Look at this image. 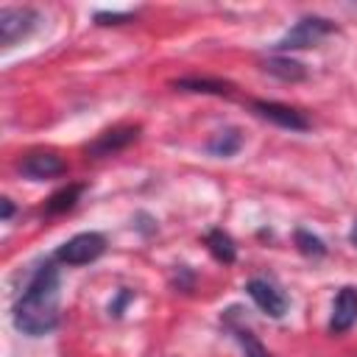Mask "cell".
I'll use <instances>...</instances> for the list:
<instances>
[{
	"instance_id": "obj_21",
	"label": "cell",
	"mask_w": 357,
	"mask_h": 357,
	"mask_svg": "<svg viewBox=\"0 0 357 357\" xmlns=\"http://www.w3.org/2000/svg\"><path fill=\"white\" fill-rule=\"evenodd\" d=\"M349 243L357 248V220H354V223H351V229H349Z\"/></svg>"
},
{
	"instance_id": "obj_8",
	"label": "cell",
	"mask_w": 357,
	"mask_h": 357,
	"mask_svg": "<svg viewBox=\"0 0 357 357\" xmlns=\"http://www.w3.org/2000/svg\"><path fill=\"white\" fill-rule=\"evenodd\" d=\"M67 167L61 162V156H56L53 151H31L22 156L20 162V173L31 181H42V178H53L61 176Z\"/></svg>"
},
{
	"instance_id": "obj_6",
	"label": "cell",
	"mask_w": 357,
	"mask_h": 357,
	"mask_svg": "<svg viewBox=\"0 0 357 357\" xmlns=\"http://www.w3.org/2000/svg\"><path fill=\"white\" fill-rule=\"evenodd\" d=\"M245 293H248V298H251L265 315H271V318H282V315L287 312V296H284L273 282H268V279H259V276L248 279V282H245Z\"/></svg>"
},
{
	"instance_id": "obj_2",
	"label": "cell",
	"mask_w": 357,
	"mask_h": 357,
	"mask_svg": "<svg viewBox=\"0 0 357 357\" xmlns=\"http://www.w3.org/2000/svg\"><path fill=\"white\" fill-rule=\"evenodd\" d=\"M329 33H335V22H329L326 17H301L293 28H287L271 47L276 53H290V50H304V47H315L321 39H326Z\"/></svg>"
},
{
	"instance_id": "obj_17",
	"label": "cell",
	"mask_w": 357,
	"mask_h": 357,
	"mask_svg": "<svg viewBox=\"0 0 357 357\" xmlns=\"http://www.w3.org/2000/svg\"><path fill=\"white\" fill-rule=\"evenodd\" d=\"M134 11H95V22L98 25H120L126 20H131Z\"/></svg>"
},
{
	"instance_id": "obj_14",
	"label": "cell",
	"mask_w": 357,
	"mask_h": 357,
	"mask_svg": "<svg viewBox=\"0 0 357 357\" xmlns=\"http://www.w3.org/2000/svg\"><path fill=\"white\" fill-rule=\"evenodd\" d=\"M84 184H67V187H61V190H56L50 198H47V204H45V212L47 215H64V212H70L75 204H78V198L84 195Z\"/></svg>"
},
{
	"instance_id": "obj_7",
	"label": "cell",
	"mask_w": 357,
	"mask_h": 357,
	"mask_svg": "<svg viewBox=\"0 0 357 357\" xmlns=\"http://www.w3.org/2000/svg\"><path fill=\"white\" fill-rule=\"evenodd\" d=\"M137 137H139V126H114V128L98 134V139L86 148V153L95 156V159L114 156V153L126 151L131 142H137Z\"/></svg>"
},
{
	"instance_id": "obj_10",
	"label": "cell",
	"mask_w": 357,
	"mask_h": 357,
	"mask_svg": "<svg viewBox=\"0 0 357 357\" xmlns=\"http://www.w3.org/2000/svg\"><path fill=\"white\" fill-rule=\"evenodd\" d=\"M262 70L279 81H287V84H296V81H304L307 78V67L284 53H276V56H268L262 61Z\"/></svg>"
},
{
	"instance_id": "obj_1",
	"label": "cell",
	"mask_w": 357,
	"mask_h": 357,
	"mask_svg": "<svg viewBox=\"0 0 357 357\" xmlns=\"http://www.w3.org/2000/svg\"><path fill=\"white\" fill-rule=\"evenodd\" d=\"M59 296H61V276L56 262L39 265L14 304L11 312L14 326L31 337H42L53 332L59 326Z\"/></svg>"
},
{
	"instance_id": "obj_19",
	"label": "cell",
	"mask_w": 357,
	"mask_h": 357,
	"mask_svg": "<svg viewBox=\"0 0 357 357\" xmlns=\"http://www.w3.org/2000/svg\"><path fill=\"white\" fill-rule=\"evenodd\" d=\"M178 273H181V276L173 279V287H178V290H190V287H192V273H190L187 268H178Z\"/></svg>"
},
{
	"instance_id": "obj_12",
	"label": "cell",
	"mask_w": 357,
	"mask_h": 357,
	"mask_svg": "<svg viewBox=\"0 0 357 357\" xmlns=\"http://www.w3.org/2000/svg\"><path fill=\"white\" fill-rule=\"evenodd\" d=\"M204 243H206L209 254H212L218 262L231 265V262L237 259V245H234V240H231L223 229H209L206 237H204Z\"/></svg>"
},
{
	"instance_id": "obj_5",
	"label": "cell",
	"mask_w": 357,
	"mask_h": 357,
	"mask_svg": "<svg viewBox=\"0 0 357 357\" xmlns=\"http://www.w3.org/2000/svg\"><path fill=\"white\" fill-rule=\"evenodd\" d=\"M254 114L279 126V128H287V131H307L310 128V120L304 112L293 109V106H284V103H276V100H254L251 103Z\"/></svg>"
},
{
	"instance_id": "obj_9",
	"label": "cell",
	"mask_w": 357,
	"mask_h": 357,
	"mask_svg": "<svg viewBox=\"0 0 357 357\" xmlns=\"http://www.w3.org/2000/svg\"><path fill=\"white\" fill-rule=\"evenodd\" d=\"M357 324V290L354 287H340V293L332 301V315H329V332L343 335Z\"/></svg>"
},
{
	"instance_id": "obj_3",
	"label": "cell",
	"mask_w": 357,
	"mask_h": 357,
	"mask_svg": "<svg viewBox=\"0 0 357 357\" xmlns=\"http://www.w3.org/2000/svg\"><path fill=\"white\" fill-rule=\"evenodd\" d=\"M103 251H106V237L100 231H81V234H73L67 243H61L53 259L61 265H89Z\"/></svg>"
},
{
	"instance_id": "obj_11",
	"label": "cell",
	"mask_w": 357,
	"mask_h": 357,
	"mask_svg": "<svg viewBox=\"0 0 357 357\" xmlns=\"http://www.w3.org/2000/svg\"><path fill=\"white\" fill-rule=\"evenodd\" d=\"M173 89H178V92H195V95H218V98H226V95L234 92V86L229 81H220V78H198V75L173 81Z\"/></svg>"
},
{
	"instance_id": "obj_16",
	"label": "cell",
	"mask_w": 357,
	"mask_h": 357,
	"mask_svg": "<svg viewBox=\"0 0 357 357\" xmlns=\"http://www.w3.org/2000/svg\"><path fill=\"white\" fill-rule=\"evenodd\" d=\"M293 240H296V248H298L304 257H324V254H326V245H324V240H321L318 234L307 231V229H296Z\"/></svg>"
},
{
	"instance_id": "obj_13",
	"label": "cell",
	"mask_w": 357,
	"mask_h": 357,
	"mask_svg": "<svg viewBox=\"0 0 357 357\" xmlns=\"http://www.w3.org/2000/svg\"><path fill=\"white\" fill-rule=\"evenodd\" d=\"M243 148V134H240V128H223V131H218V134H212V139L206 142V151L212 153V156H234L237 151Z\"/></svg>"
},
{
	"instance_id": "obj_15",
	"label": "cell",
	"mask_w": 357,
	"mask_h": 357,
	"mask_svg": "<svg viewBox=\"0 0 357 357\" xmlns=\"http://www.w3.org/2000/svg\"><path fill=\"white\" fill-rule=\"evenodd\" d=\"M229 329H231V335H234V340L240 343V349H243L245 357H271V351L265 349V343H262L251 329L234 326V324H229Z\"/></svg>"
},
{
	"instance_id": "obj_20",
	"label": "cell",
	"mask_w": 357,
	"mask_h": 357,
	"mask_svg": "<svg viewBox=\"0 0 357 357\" xmlns=\"http://www.w3.org/2000/svg\"><path fill=\"white\" fill-rule=\"evenodd\" d=\"M0 206H3V223H8L11 215H14V204H11V198H0Z\"/></svg>"
},
{
	"instance_id": "obj_18",
	"label": "cell",
	"mask_w": 357,
	"mask_h": 357,
	"mask_svg": "<svg viewBox=\"0 0 357 357\" xmlns=\"http://www.w3.org/2000/svg\"><path fill=\"white\" fill-rule=\"evenodd\" d=\"M131 298H134V293L123 287V290H120V293L114 296V301L109 304V315H114V318H117V315H123V310H126V304H128Z\"/></svg>"
},
{
	"instance_id": "obj_4",
	"label": "cell",
	"mask_w": 357,
	"mask_h": 357,
	"mask_svg": "<svg viewBox=\"0 0 357 357\" xmlns=\"http://www.w3.org/2000/svg\"><path fill=\"white\" fill-rule=\"evenodd\" d=\"M39 25V11L28 6H3L0 8V45L11 47L17 39L28 36Z\"/></svg>"
}]
</instances>
